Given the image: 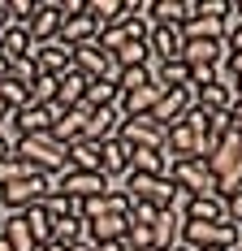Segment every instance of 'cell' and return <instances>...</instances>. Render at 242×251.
<instances>
[{"label": "cell", "instance_id": "6da1fadb", "mask_svg": "<svg viewBox=\"0 0 242 251\" xmlns=\"http://www.w3.org/2000/svg\"><path fill=\"white\" fill-rule=\"evenodd\" d=\"M26 174H39V177H56L65 174V148L52 139V134H26L18 139V148L9 151Z\"/></svg>", "mask_w": 242, "mask_h": 251}, {"label": "cell", "instance_id": "7a4b0ae2", "mask_svg": "<svg viewBox=\"0 0 242 251\" xmlns=\"http://www.w3.org/2000/svg\"><path fill=\"white\" fill-rule=\"evenodd\" d=\"M177 247L186 251H234L238 247V226H229V221H220V226H191V221H182V234H177Z\"/></svg>", "mask_w": 242, "mask_h": 251}, {"label": "cell", "instance_id": "3957f363", "mask_svg": "<svg viewBox=\"0 0 242 251\" xmlns=\"http://www.w3.org/2000/svg\"><path fill=\"white\" fill-rule=\"evenodd\" d=\"M48 195H52V177L30 174V177H22V182H13V186H4V191H0V212H4V217L26 212L30 203H44Z\"/></svg>", "mask_w": 242, "mask_h": 251}, {"label": "cell", "instance_id": "277c9868", "mask_svg": "<svg viewBox=\"0 0 242 251\" xmlns=\"http://www.w3.org/2000/svg\"><path fill=\"white\" fill-rule=\"evenodd\" d=\"M165 177L177 186V195H182V200H186V195H212V174H208V160H169Z\"/></svg>", "mask_w": 242, "mask_h": 251}, {"label": "cell", "instance_id": "5b68a950", "mask_svg": "<svg viewBox=\"0 0 242 251\" xmlns=\"http://www.w3.org/2000/svg\"><path fill=\"white\" fill-rule=\"evenodd\" d=\"M234 87L225 82V78H217V82H208V87H191V108H199V113H208V117H225L229 108H234Z\"/></svg>", "mask_w": 242, "mask_h": 251}, {"label": "cell", "instance_id": "8992f818", "mask_svg": "<svg viewBox=\"0 0 242 251\" xmlns=\"http://www.w3.org/2000/svg\"><path fill=\"white\" fill-rule=\"evenodd\" d=\"M73 52V70L82 78H108V82H117V65H113V56L99 48V44H82V48H70Z\"/></svg>", "mask_w": 242, "mask_h": 251}, {"label": "cell", "instance_id": "52a82bcc", "mask_svg": "<svg viewBox=\"0 0 242 251\" xmlns=\"http://www.w3.org/2000/svg\"><path fill=\"white\" fill-rule=\"evenodd\" d=\"M177 217L191 221V226H220L225 221V200H217V195H186Z\"/></svg>", "mask_w": 242, "mask_h": 251}, {"label": "cell", "instance_id": "ba28073f", "mask_svg": "<svg viewBox=\"0 0 242 251\" xmlns=\"http://www.w3.org/2000/svg\"><path fill=\"white\" fill-rule=\"evenodd\" d=\"M30 61H35V70L44 78H65L73 70V52L65 44H39V48L30 52Z\"/></svg>", "mask_w": 242, "mask_h": 251}, {"label": "cell", "instance_id": "9c48e42d", "mask_svg": "<svg viewBox=\"0 0 242 251\" xmlns=\"http://www.w3.org/2000/svg\"><path fill=\"white\" fill-rule=\"evenodd\" d=\"M147 52H151L156 65L182 61V26H151L147 30Z\"/></svg>", "mask_w": 242, "mask_h": 251}, {"label": "cell", "instance_id": "30bf717a", "mask_svg": "<svg viewBox=\"0 0 242 251\" xmlns=\"http://www.w3.org/2000/svg\"><path fill=\"white\" fill-rule=\"evenodd\" d=\"M186 108H191V91H160V100L147 113V122L156 126V130H169L173 122L186 117Z\"/></svg>", "mask_w": 242, "mask_h": 251}, {"label": "cell", "instance_id": "8fae6325", "mask_svg": "<svg viewBox=\"0 0 242 251\" xmlns=\"http://www.w3.org/2000/svg\"><path fill=\"white\" fill-rule=\"evenodd\" d=\"M56 117H61V108H52V104H26V108H18L9 122L18 126V134L26 139V134H48Z\"/></svg>", "mask_w": 242, "mask_h": 251}, {"label": "cell", "instance_id": "7c38bea8", "mask_svg": "<svg viewBox=\"0 0 242 251\" xmlns=\"http://www.w3.org/2000/svg\"><path fill=\"white\" fill-rule=\"evenodd\" d=\"M87 117H91L87 108H65V113L52 122L48 134L61 143V148H73V143H82V134H87Z\"/></svg>", "mask_w": 242, "mask_h": 251}, {"label": "cell", "instance_id": "4fadbf2b", "mask_svg": "<svg viewBox=\"0 0 242 251\" xmlns=\"http://www.w3.org/2000/svg\"><path fill=\"white\" fill-rule=\"evenodd\" d=\"M182 61L199 70V65H220L225 61V48L220 39H182Z\"/></svg>", "mask_w": 242, "mask_h": 251}, {"label": "cell", "instance_id": "5bb4252c", "mask_svg": "<svg viewBox=\"0 0 242 251\" xmlns=\"http://www.w3.org/2000/svg\"><path fill=\"white\" fill-rule=\"evenodd\" d=\"M30 52H35V44H30L26 26H13V22H9L4 30H0V61H4V65H13V61H26Z\"/></svg>", "mask_w": 242, "mask_h": 251}, {"label": "cell", "instance_id": "9a60e30c", "mask_svg": "<svg viewBox=\"0 0 242 251\" xmlns=\"http://www.w3.org/2000/svg\"><path fill=\"white\" fill-rule=\"evenodd\" d=\"M125 169H130V148L121 143L117 134H113V139H104V143H99V174L113 182V177H121Z\"/></svg>", "mask_w": 242, "mask_h": 251}, {"label": "cell", "instance_id": "2e32d148", "mask_svg": "<svg viewBox=\"0 0 242 251\" xmlns=\"http://www.w3.org/2000/svg\"><path fill=\"white\" fill-rule=\"evenodd\" d=\"M56 30H61V18H56V9L52 4H39L35 9V18L26 22V35H30V44L39 48V44H56Z\"/></svg>", "mask_w": 242, "mask_h": 251}, {"label": "cell", "instance_id": "e0dca14e", "mask_svg": "<svg viewBox=\"0 0 242 251\" xmlns=\"http://www.w3.org/2000/svg\"><path fill=\"white\" fill-rule=\"evenodd\" d=\"M87 82H91V78H82L78 70H70L65 78H56L52 108H61V113H65V108H78V104H82V96H87Z\"/></svg>", "mask_w": 242, "mask_h": 251}, {"label": "cell", "instance_id": "ac0fdd59", "mask_svg": "<svg viewBox=\"0 0 242 251\" xmlns=\"http://www.w3.org/2000/svg\"><path fill=\"white\" fill-rule=\"evenodd\" d=\"M177 234H182V217H177V208L160 212V217L151 221V251H173V247H177Z\"/></svg>", "mask_w": 242, "mask_h": 251}, {"label": "cell", "instance_id": "d6986e66", "mask_svg": "<svg viewBox=\"0 0 242 251\" xmlns=\"http://www.w3.org/2000/svg\"><path fill=\"white\" fill-rule=\"evenodd\" d=\"M96 39H99V30H96V22L87 13L61 22V30H56V44H65V48H82V44H96Z\"/></svg>", "mask_w": 242, "mask_h": 251}, {"label": "cell", "instance_id": "ffe728a7", "mask_svg": "<svg viewBox=\"0 0 242 251\" xmlns=\"http://www.w3.org/2000/svg\"><path fill=\"white\" fill-rule=\"evenodd\" d=\"M117 130H121V113H117V104H113V108H96V113L87 117V134H82V139H87V143H104V139H113Z\"/></svg>", "mask_w": 242, "mask_h": 251}, {"label": "cell", "instance_id": "44dd1931", "mask_svg": "<svg viewBox=\"0 0 242 251\" xmlns=\"http://www.w3.org/2000/svg\"><path fill=\"white\" fill-rule=\"evenodd\" d=\"M121 234H125V217H96V221H87V247L121 243Z\"/></svg>", "mask_w": 242, "mask_h": 251}, {"label": "cell", "instance_id": "7402d4cb", "mask_svg": "<svg viewBox=\"0 0 242 251\" xmlns=\"http://www.w3.org/2000/svg\"><path fill=\"white\" fill-rule=\"evenodd\" d=\"M147 22L151 26H182L186 22V0H147Z\"/></svg>", "mask_w": 242, "mask_h": 251}, {"label": "cell", "instance_id": "603a6c76", "mask_svg": "<svg viewBox=\"0 0 242 251\" xmlns=\"http://www.w3.org/2000/svg\"><path fill=\"white\" fill-rule=\"evenodd\" d=\"M87 18L96 22V30L125 22V0H87Z\"/></svg>", "mask_w": 242, "mask_h": 251}, {"label": "cell", "instance_id": "cb8c5ba5", "mask_svg": "<svg viewBox=\"0 0 242 251\" xmlns=\"http://www.w3.org/2000/svg\"><path fill=\"white\" fill-rule=\"evenodd\" d=\"M0 238H4V247H9V251H39V243L30 238V229H26V221H22V212L4 217V229H0Z\"/></svg>", "mask_w": 242, "mask_h": 251}, {"label": "cell", "instance_id": "d4e9b609", "mask_svg": "<svg viewBox=\"0 0 242 251\" xmlns=\"http://www.w3.org/2000/svg\"><path fill=\"white\" fill-rule=\"evenodd\" d=\"M22 221H26V229H30V238L44 247V243H52V217H48V203H30L22 212Z\"/></svg>", "mask_w": 242, "mask_h": 251}, {"label": "cell", "instance_id": "484cf974", "mask_svg": "<svg viewBox=\"0 0 242 251\" xmlns=\"http://www.w3.org/2000/svg\"><path fill=\"white\" fill-rule=\"evenodd\" d=\"M0 104H4L9 113H18V108L30 104V96H26V87H18L13 78H0Z\"/></svg>", "mask_w": 242, "mask_h": 251}, {"label": "cell", "instance_id": "4316f807", "mask_svg": "<svg viewBox=\"0 0 242 251\" xmlns=\"http://www.w3.org/2000/svg\"><path fill=\"white\" fill-rule=\"evenodd\" d=\"M4 78H13V82H18V87H26V91H30V82H35V78H39V70H35V61H30V56H26V61H13V65H9V70H4Z\"/></svg>", "mask_w": 242, "mask_h": 251}, {"label": "cell", "instance_id": "83f0119b", "mask_svg": "<svg viewBox=\"0 0 242 251\" xmlns=\"http://www.w3.org/2000/svg\"><path fill=\"white\" fill-rule=\"evenodd\" d=\"M22 177H30V174H26L13 156H0V191H4V186H13V182H22Z\"/></svg>", "mask_w": 242, "mask_h": 251}, {"label": "cell", "instance_id": "f1b7e54d", "mask_svg": "<svg viewBox=\"0 0 242 251\" xmlns=\"http://www.w3.org/2000/svg\"><path fill=\"white\" fill-rule=\"evenodd\" d=\"M225 221L242 229V191H229L225 195Z\"/></svg>", "mask_w": 242, "mask_h": 251}, {"label": "cell", "instance_id": "f546056e", "mask_svg": "<svg viewBox=\"0 0 242 251\" xmlns=\"http://www.w3.org/2000/svg\"><path fill=\"white\" fill-rule=\"evenodd\" d=\"M220 78H225V82L242 78V52H238V56H225V70H220Z\"/></svg>", "mask_w": 242, "mask_h": 251}, {"label": "cell", "instance_id": "4dcf8cb0", "mask_svg": "<svg viewBox=\"0 0 242 251\" xmlns=\"http://www.w3.org/2000/svg\"><path fill=\"white\" fill-rule=\"evenodd\" d=\"M9 26V13H4V0H0V30Z\"/></svg>", "mask_w": 242, "mask_h": 251}, {"label": "cell", "instance_id": "1f68e13d", "mask_svg": "<svg viewBox=\"0 0 242 251\" xmlns=\"http://www.w3.org/2000/svg\"><path fill=\"white\" fill-rule=\"evenodd\" d=\"M4 70H9V65H4V61H0V78H4Z\"/></svg>", "mask_w": 242, "mask_h": 251}, {"label": "cell", "instance_id": "d6a6232c", "mask_svg": "<svg viewBox=\"0 0 242 251\" xmlns=\"http://www.w3.org/2000/svg\"><path fill=\"white\" fill-rule=\"evenodd\" d=\"M0 229H4V212H0Z\"/></svg>", "mask_w": 242, "mask_h": 251}, {"label": "cell", "instance_id": "836d02e7", "mask_svg": "<svg viewBox=\"0 0 242 251\" xmlns=\"http://www.w3.org/2000/svg\"><path fill=\"white\" fill-rule=\"evenodd\" d=\"M173 251H186V247H173Z\"/></svg>", "mask_w": 242, "mask_h": 251}, {"label": "cell", "instance_id": "e575fe53", "mask_svg": "<svg viewBox=\"0 0 242 251\" xmlns=\"http://www.w3.org/2000/svg\"><path fill=\"white\" fill-rule=\"evenodd\" d=\"M234 251H242V247H234Z\"/></svg>", "mask_w": 242, "mask_h": 251}]
</instances>
